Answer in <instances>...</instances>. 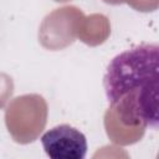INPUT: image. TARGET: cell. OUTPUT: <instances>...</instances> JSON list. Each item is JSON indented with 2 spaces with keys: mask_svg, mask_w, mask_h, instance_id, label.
Returning a JSON list of instances; mask_svg holds the SVG:
<instances>
[{
  "mask_svg": "<svg viewBox=\"0 0 159 159\" xmlns=\"http://www.w3.org/2000/svg\"><path fill=\"white\" fill-rule=\"evenodd\" d=\"M157 43H144L116 56L103 84L109 108L104 129L118 145L139 142L147 127H158V56Z\"/></svg>",
  "mask_w": 159,
  "mask_h": 159,
  "instance_id": "obj_1",
  "label": "cell"
},
{
  "mask_svg": "<svg viewBox=\"0 0 159 159\" xmlns=\"http://www.w3.org/2000/svg\"><path fill=\"white\" fill-rule=\"evenodd\" d=\"M132 9L140 12H149L158 9L159 0H124Z\"/></svg>",
  "mask_w": 159,
  "mask_h": 159,
  "instance_id": "obj_7",
  "label": "cell"
},
{
  "mask_svg": "<svg viewBox=\"0 0 159 159\" xmlns=\"http://www.w3.org/2000/svg\"><path fill=\"white\" fill-rule=\"evenodd\" d=\"M102 1H104L106 4H111V5H119L124 2V0H102Z\"/></svg>",
  "mask_w": 159,
  "mask_h": 159,
  "instance_id": "obj_8",
  "label": "cell"
},
{
  "mask_svg": "<svg viewBox=\"0 0 159 159\" xmlns=\"http://www.w3.org/2000/svg\"><path fill=\"white\" fill-rule=\"evenodd\" d=\"M83 17V11L73 5L51 11L42 20L39 29L41 46L50 51H58L72 45L77 39V31Z\"/></svg>",
  "mask_w": 159,
  "mask_h": 159,
  "instance_id": "obj_3",
  "label": "cell"
},
{
  "mask_svg": "<svg viewBox=\"0 0 159 159\" xmlns=\"http://www.w3.org/2000/svg\"><path fill=\"white\" fill-rule=\"evenodd\" d=\"M45 153L53 159H83L87 153V140L78 129L61 124L47 130L41 137Z\"/></svg>",
  "mask_w": 159,
  "mask_h": 159,
  "instance_id": "obj_4",
  "label": "cell"
},
{
  "mask_svg": "<svg viewBox=\"0 0 159 159\" xmlns=\"http://www.w3.org/2000/svg\"><path fill=\"white\" fill-rule=\"evenodd\" d=\"M111 35V22L103 14H91L81 21L77 39L83 43L94 47L102 45Z\"/></svg>",
  "mask_w": 159,
  "mask_h": 159,
  "instance_id": "obj_5",
  "label": "cell"
},
{
  "mask_svg": "<svg viewBox=\"0 0 159 159\" xmlns=\"http://www.w3.org/2000/svg\"><path fill=\"white\" fill-rule=\"evenodd\" d=\"M46 99L37 93L15 97L5 109V125L11 138L19 144L35 142L47 123Z\"/></svg>",
  "mask_w": 159,
  "mask_h": 159,
  "instance_id": "obj_2",
  "label": "cell"
},
{
  "mask_svg": "<svg viewBox=\"0 0 159 159\" xmlns=\"http://www.w3.org/2000/svg\"><path fill=\"white\" fill-rule=\"evenodd\" d=\"M14 92L12 78L6 73H0V109L4 108Z\"/></svg>",
  "mask_w": 159,
  "mask_h": 159,
  "instance_id": "obj_6",
  "label": "cell"
},
{
  "mask_svg": "<svg viewBox=\"0 0 159 159\" xmlns=\"http://www.w3.org/2000/svg\"><path fill=\"white\" fill-rule=\"evenodd\" d=\"M56 2H67V1H71V0H53Z\"/></svg>",
  "mask_w": 159,
  "mask_h": 159,
  "instance_id": "obj_9",
  "label": "cell"
}]
</instances>
